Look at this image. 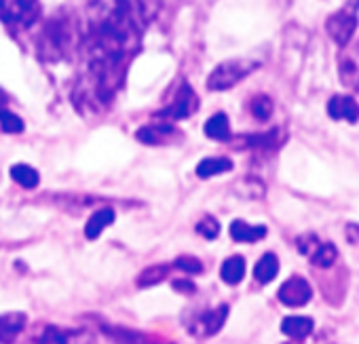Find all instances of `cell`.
<instances>
[{"label":"cell","mask_w":359,"mask_h":344,"mask_svg":"<svg viewBox=\"0 0 359 344\" xmlns=\"http://www.w3.org/2000/svg\"><path fill=\"white\" fill-rule=\"evenodd\" d=\"M146 11L133 0H114V5L87 32L89 91L104 102L123 85L131 55L137 51L142 20Z\"/></svg>","instance_id":"cell-1"},{"label":"cell","mask_w":359,"mask_h":344,"mask_svg":"<svg viewBox=\"0 0 359 344\" xmlns=\"http://www.w3.org/2000/svg\"><path fill=\"white\" fill-rule=\"evenodd\" d=\"M357 11H359V0H348V3H344L336 13L327 18L325 30L338 47H344L351 43L357 30Z\"/></svg>","instance_id":"cell-2"},{"label":"cell","mask_w":359,"mask_h":344,"mask_svg":"<svg viewBox=\"0 0 359 344\" xmlns=\"http://www.w3.org/2000/svg\"><path fill=\"white\" fill-rule=\"evenodd\" d=\"M72 24L66 20L49 22L41 34V53L49 60H60L72 45Z\"/></svg>","instance_id":"cell-3"},{"label":"cell","mask_w":359,"mask_h":344,"mask_svg":"<svg viewBox=\"0 0 359 344\" xmlns=\"http://www.w3.org/2000/svg\"><path fill=\"white\" fill-rule=\"evenodd\" d=\"M258 68L256 62L250 60H231L220 64L208 78V87L212 91H226L231 87H235L237 83H241L245 76H250L254 70Z\"/></svg>","instance_id":"cell-4"},{"label":"cell","mask_w":359,"mask_h":344,"mask_svg":"<svg viewBox=\"0 0 359 344\" xmlns=\"http://www.w3.org/2000/svg\"><path fill=\"white\" fill-rule=\"evenodd\" d=\"M39 18V0H0V20L11 28H28Z\"/></svg>","instance_id":"cell-5"},{"label":"cell","mask_w":359,"mask_h":344,"mask_svg":"<svg viewBox=\"0 0 359 344\" xmlns=\"http://www.w3.org/2000/svg\"><path fill=\"white\" fill-rule=\"evenodd\" d=\"M298 249L311 260L313 266L317 268H330L338 260V249L334 243H323L319 241L317 235H302L296 241Z\"/></svg>","instance_id":"cell-6"},{"label":"cell","mask_w":359,"mask_h":344,"mask_svg":"<svg viewBox=\"0 0 359 344\" xmlns=\"http://www.w3.org/2000/svg\"><path fill=\"white\" fill-rule=\"evenodd\" d=\"M199 108V99L193 91L191 85H182L177 89L173 102L163 108L161 112H156L154 116L158 121H182V118H189L191 114H195V110Z\"/></svg>","instance_id":"cell-7"},{"label":"cell","mask_w":359,"mask_h":344,"mask_svg":"<svg viewBox=\"0 0 359 344\" xmlns=\"http://www.w3.org/2000/svg\"><path fill=\"white\" fill-rule=\"evenodd\" d=\"M338 74L346 89L359 93V43H348L342 47L338 57Z\"/></svg>","instance_id":"cell-8"},{"label":"cell","mask_w":359,"mask_h":344,"mask_svg":"<svg viewBox=\"0 0 359 344\" xmlns=\"http://www.w3.org/2000/svg\"><path fill=\"white\" fill-rule=\"evenodd\" d=\"M229 317V306L226 304H220L212 310H205L201 315H197L191 323V331L199 338H210L214 333H218L224 325Z\"/></svg>","instance_id":"cell-9"},{"label":"cell","mask_w":359,"mask_h":344,"mask_svg":"<svg viewBox=\"0 0 359 344\" xmlns=\"http://www.w3.org/2000/svg\"><path fill=\"white\" fill-rule=\"evenodd\" d=\"M279 300L285 304V306H304L311 296H313V289L309 285V281L304 277H290L277 291Z\"/></svg>","instance_id":"cell-10"},{"label":"cell","mask_w":359,"mask_h":344,"mask_svg":"<svg viewBox=\"0 0 359 344\" xmlns=\"http://www.w3.org/2000/svg\"><path fill=\"white\" fill-rule=\"evenodd\" d=\"M93 336L85 329H64L57 325L45 327L39 344H91Z\"/></svg>","instance_id":"cell-11"},{"label":"cell","mask_w":359,"mask_h":344,"mask_svg":"<svg viewBox=\"0 0 359 344\" xmlns=\"http://www.w3.org/2000/svg\"><path fill=\"white\" fill-rule=\"evenodd\" d=\"M135 137H137L140 142L148 144V146H163V144H171L175 137L180 139V131H177L171 123L161 121V123H156V125H146V127H142V129L135 133Z\"/></svg>","instance_id":"cell-12"},{"label":"cell","mask_w":359,"mask_h":344,"mask_svg":"<svg viewBox=\"0 0 359 344\" xmlns=\"http://www.w3.org/2000/svg\"><path fill=\"white\" fill-rule=\"evenodd\" d=\"M327 114L334 121L357 123L359 121V104L351 95H334L327 102Z\"/></svg>","instance_id":"cell-13"},{"label":"cell","mask_w":359,"mask_h":344,"mask_svg":"<svg viewBox=\"0 0 359 344\" xmlns=\"http://www.w3.org/2000/svg\"><path fill=\"white\" fill-rule=\"evenodd\" d=\"M102 329L116 344H169V342H163L161 338H152L144 331H135L129 327H102Z\"/></svg>","instance_id":"cell-14"},{"label":"cell","mask_w":359,"mask_h":344,"mask_svg":"<svg viewBox=\"0 0 359 344\" xmlns=\"http://www.w3.org/2000/svg\"><path fill=\"white\" fill-rule=\"evenodd\" d=\"M26 327L24 312H5L0 315V344H13Z\"/></svg>","instance_id":"cell-15"},{"label":"cell","mask_w":359,"mask_h":344,"mask_svg":"<svg viewBox=\"0 0 359 344\" xmlns=\"http://www.w3.org/2000/svg\"><path fill=\"white\" fill-rule=\"evenodd\" d=\"M231 237L239 243H256L266 237V226L262 224H248L243 220H235L231 224Z\"/></svg>","instance_id":"cell-16"},{"label":"cell","mask_w":359,"mask_h":344,"mask_svg":"<svg viewBox=\"0 0 359 344\" xmlns=\"http://www.w3.org/2000/svg\"><path fill=\"white\" fill-rule=\"evenodd\" d=\"M112 222H114V209L102 207V209L93 212V216L85 224V237L87 239H97Z\"/></svg>","instance_id":"cell-17"},{"label":"cell","mask_w":359,"mask_h":344,"mask_svg":"<svg viewBox=\"0 0 359 344\" xmlns=\"http://www.w3.org/2000/svg\"><path fill=\"white\" fill-rule=\"evenodd\" d=\"M315 323L311 317H285L283 323H281V331L294 340H304L306 336H311Z\"/></svg>","instance_id":"cell-18"},{"label":"cell","mask_w":359,"mask_h":344,"mask_svg":"<svg viewBox=\"0 0 359 344\" xmlns=\"http://www.w3.org/2000/svg\"><path fill=\"white\" fill-rule=\"evenodd\" d=\"M233 169V160L231 158H224V156H210V158H203L199 165H197V176L199 178H214V176H220V174H226V171Z\"/></svg>","instance_id":"cell-19"},{"label":"cell","mask_w":359,"mask_h":344,"mask_svg":"<svg viewBox=\"0 0 359 344\" xmlns=\"http://www.w3.org/2000/svg\"><path fill=\"white\" fill-rule=\"evenodd\" d=\"M220 277L229 285L241 283L243 277H245V260H243V256H231V258H226L224 264H222V268H220Z\"/></svg>","instance_id":"cell-20"},{"label":"cell","mask_w":359,"mask_h":344,"mask_svg":"<svg viewBox=\"0 0 359 344\" xmlns=\"http://www.w3.org/2000/svg\"><path fill=\"white\" fill-rule=\"evenodd\" d=\"M279 273V260L275 254H264L258 262H256V268H254V277L258 283L266 285L271 283Z\"/></svg>","instance_id":"cell-21"},{"label":"cell","mask_w":359,"mask_h":344,"mask_svg":"<svg viewBox=\"0 0 359 344\" xmlns=\"http://www.w3.org/2000/svg\"><path fill=\"white\" fill-rule=\"evenodd\" d=\"M205 135L216 139V142H226L231 139V123L229 116L224 112L214 114L208 123H205Z\"/></svg>","instance_id":"cell-22"},{"label":"cell","mask_w":359,"mask_h":344,"mask_svg":"<svg viewBox=\"0 0 359 344\" xmlns=\"http://www.w3.org/2000/svg\"><path fill=\"white\" fill-rule=\"evenodd\" d=\"M11 178H13L20 186H24V188H36L39 182H41L39 171L32 169V167L26 165V163H20V165H13V167H11Z\"/></svg>","instance_id":"cell-23"},{"label":"cell","mask_w":359,"mask_h":344,"mask_svg":"<svg viewBox=\"0 0 359 344\" xmlns=\"http://www.w3.org/2000/svg\"><path fill=\"white\" fill-rule=\"evenodd\" d=\"M169 270H171V266H169V264H156V266H148L146 270H142V273H140V277H137V285H140V287H150V285H156V283H161L163 279H167Z\"/></svg>","instance_id":"cell-24"},{"label":"cell","mask_w":359,"mask_h":344,"mask_svg":"<svg viewBox=\"0 0 359 344\" xmlns=\"http://www.w3.org/2000/svg\"><path fill=\"white\" fill-rule=\"evenodd\" d=\"M250 110L258 121H269L273 114V99L269 95H256L250 102Z\"/></svg>","instance_id":"cell-25"},{"label":"cell","mask_w":359,"mask_h":344,"mask_svg":"<svg viewBox=\"0 0 359 344\" xmlns=\"http://www.w3.org/2000/svg\"><path fill=\"white\" fill-rule=\"evenodd\" d=\"M0 127H3L5 133H22L24 121L18 114H13L11 110H7L5 106H0Z\"/></svg>","instance_id":"cell-26"},{"label":"cell","mask_w":359,"mask_h":344,"mask_svg":"<svg viewBox=\"0 0 359 344\" xmlns=\"http://www.w3.org/2000/svg\"><path fill=\"white\" fill-rule=\"evenodd\" d=\"M197 233H199L201 237H205V239H216L218 233H220V224H218L216 218L205 216V218L197 224Z\"/></svg>","instance_id":"cell-27"},{"label":"cell","mask_w":359,"mask_h":344,"mask_svg":"<svg viewBox=\"0 0 359 344\" xmlns=\"http://www.w3.org/2000/svg\"><path fill=\"white\" fill-rule=\"evenodd\" d=\"M175 266H177L180 270L189 273V275H199V273H203V264H201L197 258H193V256H182V258H177V260H175Z\"/></svg>","instance_id":"cell-28"}]
</instances>
